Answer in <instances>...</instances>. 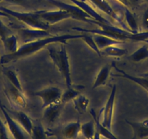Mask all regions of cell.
Here are the masks:
<instances>
[{"instance_id": "1", "label": "cell", "mask_w": 148, "mask_h": 139, "mask_svg": "<svg viewBox=\"0 0 148 139\" xmlns=\"http://www.w3.org/2000/svg\"><path fill=\"white\" fill-rule=\"evenodd\" d=\"M84 36V34H63V35H58V36H49L48 37L43 39H38V40L33 41V42L25 43L19 47L18 51L14 53H8L3 55L0 59V63L2 65L8 64L9 62L17 61L22 58L27 57L36 52H39L43 48L48 46L50 44H66L68 41L75 40V39H82Z\"/></svg>"}, {"instance_id": "2", "label": "cell", "mask_w": 148, "mask_h": 139, "mask_svg": "<svg viewBox=\"0 0 148 139\" xmlns=\"http://www.w3.org/2000/svg\"><path fill=\"white\" fill-rule=\"evenodd\" d=\"M92 23L96 24L99 28L96 29H86V28H79V27H73L72 29L73 31H79L85 33H92L94 35H102V36H108L116 40L125 42L126 40L132 41L133 39V33L129 31L119 28L118 27L114 26L112 24H106L103 22H99L95 20H92Z\"/></svg>"}, {"instance_id": "3", "label": "cell", "mask_w": 148, "mask_h": 139, "mask_svg": "<svg viewBox=\"0 0 148 139\" xmlns=\"http://www.w3.org/2000/svg\"><path fill=\"white\" fill-rule=\"evenodd\" d=\"M50 44L47 46V50L51 59L53 62L54 65L56 67L58 71L65 80L67 88L72 86V79H71V67H70L69 58L66 47L64 44H60L59 49H56Z\"/></svg>"}, {"instance_id": "4", "label": "cell", "mask_w": 148, "mask_h": 139, "mask_svg": "<svg viewBox=\"0 0 148 139\" xmlns=\"http://www.w3.org/2000/svg\"><path fill=\"white\" fill-rule=\"evenodd\" d=\"M0 12L2 14H6L9 16L15 18L20 22L25 24L32 29H39L47 31L50 25L42 20L34 12H21L12 10L5 7L0 6ZM1 13V12H0Z\"/></svg>"}, {"instance_id": "5", "label": "cell", "mask_w": 148, "mask_h": 139, "mask_svg": "<svg viewBox=\"0 0 148 139\" xmlns=\"http://www.w3.org/2000/svg\"><path fill=\"white\" fill-rule=\"evenodd\" d=\"M46 1L56 6L60 10H62L68 12L71 15V18L73 19L87 22V23H92V20H93V18L76 5H69V4L65 3V2L60 1V0H46Z\"/></svg>"}, {"instance_id": "6", "label": "cell", "mask_w": 148, "mask_h": 139, "mask_svg": "<svg viewBox=\"0 0 148 139\" xmlns=\"http://www.w3.org/2000/svg\"><path fill=\"white\" fill-rule=\"evenodd\" d=\"M116 85H113L112 90H111L110 94L107 100L105 105L103 108H102L100 112H99V117H102V120H99L102 125L106 127L109 130L112 129V123H113V112H114L115 108V101H116Z\"/></svg>"}, {"instance_id": "7", "label": "cell", "mask_w": 148, "mask_h": 139, "mask_svg": "<svg viewBox=\"0 0 148 139\" xmlns=\"http://www.w3.org/2000/svg\"><path fill=\"white\" fill-rule=\"evenodd\" d=\"M62 91L60 88L55 86L45 88L38 91L34 92L33 95L40 98L42 101V108L44 109L51 104L61 99Z\"/></svg>"}, {"instance_id": "8", "label": "cell", "mask_w": 148, "mask_h": 139, "mask_svg": "<svg viewBox=\"0 0 148 139\" xmlns=\"http://www.w3.org/2000/svg\"><path fill=\"white\" fill-rule=\"evenodd\" d=\"M0 110L5 116V121H6L8 129L10 133L12 135L14 139H28V133L24 130V129L20 125L18 122L15 121L7 111V108L2 104L0 103ZM29 136V135H28Z\"/></svg>"}, {"instance_id": "9", "label": "cell", "mask_w": 148, "mask_h": 139, "mask_svg": "<svg viewBox=\"0 0 148 139\" xmlns=\"http://www.w3.org/2000/svg\"><path fill=\"white\" fill-rule=\"evenodd\" d=\"M36 14L41 19L47 24L54 25L55 23L61 22L62 20L71 18V15L62 10L54 11H46V10H38L36 11Z\"/></svg>"}, {"instance_id": "10", "label": "cell", "mask_w": 148, "mask_h": 139, "mask_svg": "<svg viewBox=\"0 0 148 139\" xmlns=\"http://www.w3.org/2000/svg\"><path fill=\"white\" fill-rule=\"evenodd\" d=\"M65 103L61 99L44 108L43 120L48 124H53L60 116L63 110Z\"/></svg>"}, {"instance_id": "11", "label": "cell", "mask_w": 148, "mask_h": 139, "mask_svg": "<svg viewBox=\"0 0 148 139\" xmlns=\"http://www.w3.org/2000/svg\"><path fill=\"white\" fill-rule=\"evenodd\" d=\"M89 1L92 5L96 6L99 10H101L102 12H104L107 15H108L111 18H113L115 20L119 22L120 24H121V28L123 29L129 31L126 23H123V22L122 21V19L120 18L119 14L113 10V8L110 5V4L107 2L106 0H89Z\"/></svg>"}, {"instance_id": "12", "label": "cell", "mask_w": 148, "mask_h": 139, "mask_svg": "<svg viewBox=\"0 0 148 139\" xmlns=\"http://www.w3.org/2000/svg\"><path fill=\"white\" fill-rule=\"evenodd\" d=\"M19 35L21 39L25 43L43 39L51 36L50 34L45 30L32 29V28H25V29H19ZM24 43V44H25Z\"/></svg>"}, {"instance_id": "13", "label": "cell", "mask_w": 148, "mask_h": 139, "mask_svg": "<svg viewBox=\"0 0 148 139\" xmlns=\"http://www.w3.org/2000/svg\"><path fill=\"white\" fill-rule=\"evenodd\" d=\"M112 67L116 70V71L119 73V74L116 75L115 76L116 77H120V78H126L127 80H131L133 83H136V85L139 86L140 87H142V89H145L147 92L148 93V79L146 78L143 77L142 76H132V75L129 74V73H126L125 71H123V70L120 69L117 65H116V63L114 62H112Z\"/></svg>"}, {"instance_id": "14", "label": "cell", "mask_w": 148, "mask_h": 139, "mask_svg": "<svg viewBox=\"0 0 148 139\" xmlns=\"http://www.w3.org/2000/svg\"><path fill=\"white\" fill-rule=\"evenodd\" d=\"M132 129L133 130V139H144L148 138V120L142 122L130 121L125 120Z\"/></svg>"}, {"instance_id": "15", "label": "cell", "mask_w": 148, "mask_h": 139, "mask_svg": "<svg viewBox=\"0 0 148 139\" xmlns=\"http://www.w3.org/2000/svg\"><path fill=\"white\" fill-rule=\"evenodd\" d=\"M90 114H92V118L95 123V127L96 130L101 138H105L106 139H119L114 134H113L110 130L107 128L104 125H102V123H100L99 119V116L97 115V113L94 110H92L90 111Z\"/></svg>"}, {"instance_id": "16", "label": "cell", "mask_w": 148, "mask_h": 139, "mask_svg": "<svg viewBox=\"0 0 148 139\" xmlns=\"http://www.w3.org/2000/svg\"><path fill=\"white\" fill-rule=\"evenodd\" d=\"M81 125L79 120L68 123L62 130V135L66 139H76L81 133Z\"/></svg>"}, {"instance_id": "17", "label": "cell", "mask_w": 148, "mask_h": 139, "mask_svg": "<svg viewBox=\"0 0 148 139\" xmlns=\"http://www.w3.org/2000/svg\"><path fill=\"white\" fill-rule=\"evenodd\" d=\"M13 114L20 125L30 136L33 127V120L25 112L22 111H16L13 112Z\"/></svg>"}, {"instance_id": "18", "label": "cell", "mask_w": 148, "mask_h": 139, "mask_svg": "<svg viewBox=\"0 0 148 139\" xmlns=\"http://www.w3.org/2000/svg\"><path fill=\"white\" fill-rule=\"evenodd\" d=\"M93 39L100 51L105 48L108 47V46L121 44H123L124 42H122V41L116 40V39L108 37V36H102V35H94Z\"/></svg>"}, {"instance_id": "19", "label": "cell", "mask_w": 148, "mask_h": 139, "mask_svg": "<svg viewBox=\"0 0 148 139\" xmlns=\"http://www.w3.org/2000/svg\"><path fill=\"white\" fill-rule=\"evenodd\" d=\"M110 65L107 64L99 70V73L97 75L96 78H95V82H94L93 86H92V89H95L97 88L105 86L106 84L107 80H108V77L110 76Z\"/></svg>"}, {"instance_id": "20", "label": "cell", "mask_w": 148, "mask_h": 139, "mask_svg": "<svg viewBox=\"0 0 148 139\" xmlns=\"http://www.w3.org/2000/svg\"><path fill=\"white\" fill-rule=\"evenodd\" d=\"M89 99L84 95L79 94L77 97L73 99L74 109L79 114H83L86 112L89 105Z\"/></svg>"}, {"instance_id": "21", "label": "cell", "mask_w": 148, "mask_h": 139, "mask_svg": "<svg viewBox=\"0 0 148 139\" xmlns=\"http://www.w3.org/2000/svg\"><path fill=\"white\" fill-rule=\"evenodd\" d=\"M124 15H125V20H126V25L127 26L128 29L130 32L133 33H136L139 32V25H138L137 21L134 15L132 14V12L128 9L126 7H124Z\"/></svg>"}, {"instance_id": "22", "label": "cell", "mask_w": 148, "mask_h": 139, "mask_svg": "<svg viewBox=\"0 0 148 139\" xmlns=\"http://www.w3.org/2000/svg\"><path fill=\"white\" fill-rule=\"evenodd\" d=\"M102 56L113 57H122L127 54L128 50L123 48L114 46H110L100 51Z\"/></svg>"}, {"instance_id": "23", "label": "cell", "mask_w": 148, "mask_h": 139, "mask_svg": "<svg viewBox=\"0 0 148 139\" xmlns=\"http://www.w3.org/2000/svg\"><path fill=\"white\" fill-rule=\"evenodd\" d=\"M96 133V127L94 120L86 123H82L81 133L86 139H94Z\"/></svg>"}, {"instance_id": "24", "label": "cell", "mask_w": 148, "mask_h": 139, "mask_svg": "<svg viewBox=\"0 0 148 139\" xmlns=\"http://www.w3.org/2000/svg\"><path fill=\"white\" fill-rule=\"evenodd\" d=\"M30 137L31 139H47L46 131L40 122L33 121V127Z\"/></svg>"}, {"instance_id": "25", "label": "cell", "mask_w": 148, "mask_h": 139, "mask_svg": "<svg viewBox=\"0 0 148 139\" xmlns=\"http://www.w3.org/2000/svg\"><path fill=\"white\" fill-rule=\"evenodd\" d=\"M10 95L12 101L15 102L17 106L21 107V108H25L26 107L27 102L22 91H20L19 90L12 86V89L10 90Z\"/></svg>"}, {"instance_id": "26", "label": "cell", "mask_w": 148, "mask_h": 139, "mask_svg": "<svg viewBox=\"0 0 148 139\" xmlns=\"http://www.w3.org/2000/svg\"><path fill=\"white\" fill-rule=\"evenodd\" d=\"M147 58H148V46L147 45L141 46L129 57V59L134 62H139Z\"/></svg>"}, {"instance_id": "27", "label": "cell", "mask_w": 148, "mask_h": 139, "mask_svg": "<svg viewBox=\"0 0 148 139\" xmlns=\"http://www.w3.org/2000/svg\"><path fill=\"white\" fill-rule=\"evenodd\" d=\"M2 43H3L4 47H5L6 52L10 54L17 52L18 49H19V47H18V38L14 34H12V35L10 36L9 37L7 38Z\"/></svg>"}, {"instance_id": "28", "label": "cell", "mask_w": 148, "mask_h": 139, "mask_svg": "<svg viewBox=\"0 0 148 139\" xmlns=\"http://www.w3.org/2000/svg\"><path fill=\"white\" fill-rule=\"evenodd\" d=\"M5 74L6 77L8 78V80H10V82L11 83L12 86L14 88L18 89V90H19L20 91L23 92L22 85H21V81H20L19 78H18V76L17 75L16 72L13 70L8 69L5 71Z\"/></svg>"}, {"instance_id": "29", "label": "cell", "mask_w": 148, "mask_h": 139, "mask_svg": "<svg viewBox=\"0 0 148 139\" xmlns=\"http://www.w3.org/2000/svg\"><path fill=\"white\" fill-rule=\"evenodd\" d=\"M79 94H80V93H79V91L76 90L71 86V87L67 88L66 90L62 92V96H61V100L65 104L70 101H73V99L77 97Z\"/></svg>"}, {"instance_id": "30", "label": "cell", "mask_w": 148, "mask_h": 139, "mask_svg": "<svg viewBox=\"0 0 148 139\" xmlns=\"http://www.w3.org/2000/svg\"><path fill=\"white\" fill-rule=\"evenodd\" d=\"M82 39L86 44L88 45V46H89L90 49H92V50H93L94 52L98 55V56L99 57L102 56V55H101L100 50H99V48H98L97 46L96 43H95V40H94L93 39V36H90V35H89L88 33H84V36Z\"/></svg>"}, {"instance_id": "31", "label": "cell", "mask_w": 148, "mask_h": 139, "mask_svg": "<svg viewBox=\"0 0 148 139\" xmlns=\"http://www.w3.org/2000/svg\"><path fill=\"white\" fill-rule=\"evenodd\" d=\"M12 33L11 30L8 28L7 25H5L3 22L0 20V39L3 42L5 39L10 36L12 35Z\"/></svg>"}, {"instance_id": "32", "label": "cell", "mask_w": 148, "mask_h": 139, "mask_svg": "<svg viewBox=\"0 0 148 139\" xmlns=\"http://www.w3.org/2000/svg\"><path fill=\"white\" fill-rule=\"evenodd\" d=\"M0 139H10L8 129L1 119H0Z\"/></svg>"}, {"instance_id": "33", "label": "cell", "mask_w": 148, "mask_h": 139, "mask_svg": "<svg viewBox=\"0 0 148 139\" xmlns=\"http://www.w3.org/2000/svg\"><path fill=\"white\" fill-rule=\"evenodd\" d=\"M142 27L145 31H148V9L144 12L142 19Z\"/></svg>"}, {"instance_id": "34", "label": "cell", "mask_w": 148, "mask_h": 139, "mask_svg": "<svg viewBox=\"0 0 148 139\" xmlns=\"http://www.w3.org/2000/svg\"><path fill=\"white\" fill-rule=\"evenodd\" d=\"M117 1H119L120 3H121L123 5H124L125 7H128L129 6V5H131L129 2V0H117Z\"/></svg>"}, {"instance_id": "35", "label": "cell", "mask_w": 148, "mask_h": 139, "mask_svg": "<svg viewBox=\"0 0 148 139\" xmlns=\"http://www.w3.org/2000/svg\"><path fill=\"white\" fill-rule=\"evenodd\" d=\"M7 2H10V3H12V4H20L22 3L23 2L24 0H5Z\"/></svg>"}, {"instance_id": "36", "label": "cell", "mask_w": 148, "mask_h": 139, "mask_svg": "<svg viewBox=\"0 0 148 139\" xmlns=\"http://www.w3.org/2000/svg\"><path fill=\"white\" fill-rule=\"evenodd\" d=\"M142 0H129L130 5H139Z\"/></svg>"}, {"instance_id": "37", "label": "cell", "mask_w": 148, "mask_h": 139, "mask_svg": "<svg viewBox=\"0 0 148 139\" xmlns=\"http://www.w3.org/2000/svg\"><path fill=\"white\" fill-rule=\"evenodd\" d=\"M94 139H101L100 136H99V133L97 132V130H96V133H95V138H94Z\"/></svg>"}, {"instance_id": "38", "label": "cell", "mask_w": 148, "mask_h": 139, "mask_svg": "<svg viewBox=\"0 0 148 139\" xmlns=\"http://www.w3.org/2000/svg\"><path fill=\"white\" fill-rule=\"evenodd\" d=\"M142 76H143V77L146 78L148 79V72H147V73H144V74H142Z\"/></svg>"}, {"instance_id": "39", "label": "cell", "mask_w": 148, "mask_h": 139, "mask_svg": "<svg viewBox=\"0 0 148 139\" xmlns=\"http://www.w3.org/2000/svg\"><path fill=\"white\" fill-rule=\"evenodd\" d=\"M145 1H146V2H148V0H145Z\"/></svg>"}, {"instance_id": "40", "label": "cell", "mask_w": 148, "mask_h": 139, "mask_svg": "<svg viewBox=\"0 0 148 139\" xmlns=\"http://www.w3.org/2000/svg\"><path fill=\"white\" fill-rule=\"evenodd\" d=\"M70 1H71V0H70ZM84 1H86V0H84Z\"/></svg>"}, {"instance_id": "41", "label": "cell", "mask_w": 148, "mask_h": 139, "mask_svg": "<svg viewBox=\"0 0 148 139\" xmlns=\"http://www.w3.org/2000/svg\"><path fill=\"white\" fill-rule=\"evenodd\" d=\"M1 1H2V0H0V2H1Z\"/></svg>"}]
</instances>
